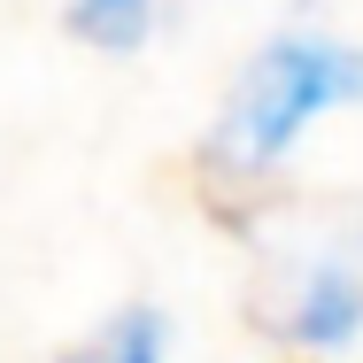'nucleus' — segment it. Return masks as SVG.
Returning <instances> with one entry per match:
<instances>
[{"instance_id": "nucleus-4", "label": "nucleus", "mask_w": 363, "mask_h": 363, "mask_svg": "<svg viewBox=\"0 0 363 363\" xmlns=\"http://www.w3.org/2000/svg\"><path fill=\"white\" fill-rule=\"evenodd\" d=\"M147 8L155 0H70V31L93 39V47H108V55H124V47L147 39Z\"/></svg>"}, {"instance_id": "nucleus-1", "label": "nucleus", "mask_w": 363, "mask_h": 363, "mask_svg": "<svg viewBox=\"0 0 363 363\" xmlns=\"http://www.w3.org/2000/svg\"><path fill=\"white\" fill-rule=\"evenodd\" d=\"M340 101H363V55L356 47L279 39V47H263V55L247 62V77L232 85L217 155L232 170H263V162L286 155V140L317 116V108H340Z\"/></svg>"}, {"instance_id": "nucleus-3", "label": "nucleus", "mask_w": 363, "mask_h": 363, "mask_svg": "<svg viewBox=\"0 0 363 363\" xmlns=\"http://www.w3.org/2000/svg\"><path fill=\"white\" fill-rule=\"evenodd\" d=\"M62 363H162V317L124 309V317H108L85 348H70Z\"/></svg>"}, {"instance_id": "nucleus-2", "label": "nucleus", "mask_w": 363, "mask_h": 363, "mask_svg": "<svg viewBox=\"0 0 363 363\" xmlns=\"http://www.w3.org/2000/svg\"><path fill=\"white\" fill-rule=\"evenodd\" d=\"M263 317L286 340H348L363 325V271L340 255H294L286 286L263 294Z\"/></svg>"}]
</instances>
